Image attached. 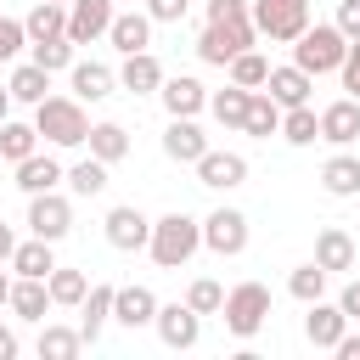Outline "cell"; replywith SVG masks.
Here are the masks:
<instances>
[{
	"label": "cell",
	"instance_id": "1",
	"mask_svg": "<svg viewBox=\"0 0 360 360\" xmlns=\"http://www.w3.org/2000/svg\"><path fill=\"white\" fill-rule=\"evenodd\" d=\"M34 129H39L51 146H84V141H90L84 101H79V96H45V101L34 107Z\"/></svg>",
	"mask_w": 360,
	"mask_h": 360
},
{
	"label": "cell",
	"instance_id": "2",
	"mask_svg": "<svg viewBox=\"0 0 360 360\" xmlns=\"http://www.w3.org/2000/svg\"><path fill=\"white\" fill-rule=\"evenodd\" d=\"M343 56H349V34H343L338 22H309V28L292 39V62H298L304 73H338Z\"/></svg>",
	"mask_w": 360,
	"mask_h": 360
},
{
	"label": "cell",
	"instance_id": "3",
	"mask_svg": "<svg viewBox=\"0 0 360 360\" xmlns=\"http://www.w3.org/2000/svg\"><path fill=\"white\" fill-rule=\"evenodd\" d=\"M146 248H152V259H158L163 270H180V264L202 248V225H197L191 214H180V208H174V214L152 219V242H146Z\"/></svg>",
	"mask_w": 360,
	"mask_h": 360
},
{
	"label": "cell",
	"instance_id": "4",
	"mask_svg": "<svg viewBox=\"0 0 360 360\" xmlns=\"http://www.w3.org/2000/svg\"><path fill=\"white\" fill-rule=\"evenodd\" d=\"M253 28H259V39L292 45L309 28V0H253Z\"/></svg>",
	"mask_w": 360,
	"mask_h": 360
},
{
	"label": "cell",
	"instance_id": "5",
	"mask_svg": "<svg viewBox=\"0 0 360 360\" xmlns=\"http://www.w3.org/2000/svg\"><path fill=\"white\" fill-rule=\"evenodd\" d=\"M219 315H225V326H231L236 338H253V332L270 321V287H264V281H242V287H231Z\"/></svg>",
	"mask_w": 360,
	"mask_h": 360
},
{
	"label": "cell",
	"instance_id": "6",
	"mask_svg": "<svg viewBox=\"0 0 360 360\" xmlns=\"http://www.w3.org/2000/svg\"><path fill=\"white\" fill-rule=\"evenodd\" d=\"M28 231L45 236V242H62V236L73 231V202H68L62 191H39V197H28Z\"/></svg>",
	"mask_w": 360,
	"mask_h": 360
},
{
	"label": "cell",
	"instance_id": "7",
	"mask_svg": "<svg viewBox=\"0 0 360 360\" xmlns=\"http://www.w3.org/2000/svg\"><path fill=\"white\" fill-rule=\"evenodd\" d=\"M202 248H214L219 259H236L248 248V214L242 208H214L202 219Z\"/></svg>",
	"mask_w": 360,
	"mask_h": 360
},
{
	"label": "cell",
	"instance_id": "8",
	"mask_svg": "<svg viewBox=\"0 0 360 360\" xmlns=\"http://www.w3.org/2000/svg\"><path fill=\"white\" fill-rule=\"evenodd\" d=\"M253 39H259V28H219V22H208V28L197 34V56H202L208 68H231V56L248 51Z\"/></svg>",
	"mask_w": 360,
	"mask_h": 360
},
{
	"label": "cell",
	"instance_id": "9",
	"mask_svg": "<svg viewBox=\"0 0 360 360\" xmlns=\"http://www.w3.org/2000/svg\"><path fill=\"white\" fill-rule=\"evenodd\" d=\"M107 242L118 248V253H135V248H146L152 242V219L135 208V202H118V208H107Z\"/></svg>",
	"mask_w": 360,
	"mask_h": 360
},
{
	"label": "cell",
	"instance_id": "10",
	"mask_svg": "<svg viewBox=\"0 0 360 360\" xmlns=\"http://www.w3.org/2000/svg\"><path fill=\"white\" fill-rule=\"evenodd\" d=\"M191 169H197V186H208V191H231V186L248 180V158H242V152H214V146H208Z\"/></svg>",
	"mask_w": 360,
	"mask_h": 360
},
{
	"label": "cell",
	"instance_id": "11",
	"mask_svg": "<svg viewBox=\"0 0 360 360\" xmlns=\"http://www.w3.org/2000/svg\"><path fill=\"white\" fill-rule=\"evenodd\" d=\"M158 338L169 343V349H197V338H202V315L191 309V304H158Z\"/></svg>",
	"mask_w": 360,
	"mask_h": 360
},
{
	"label": "cell",
	"instance_id": "12",
	"mask_svg": "<svg viewBox=\"0 0 360 360\" xmlns=\"http://www.w3.org/2000/svg\"><path fill=\"white\" fill-rule=\"evenodd\" d=\"M112 0H68V39L73 45H90V39H101L107 28H112Z\"/></svg>",
	"mask_w": 360,
	"mask_h": 360
},
{
	"label": "cell",
	"instance_id": "13",
	"mask_svg": "<svg viewBox=\"0 0 360 360\" xmlns=\"http://www.w3.org/2000/svg\"><path fill=\"white\" fill-rule=\"evenodd\" d=\"M163 107H169V118H197L202 107H208V90H202V79H191V73H174V79H163Z\"/></svg>",
	"mask_w": 360,
	"mask_h": 360
},
{
	"label": "cell",
	"instance_id": "14",
	"mask_svg": "<svg viewBox=\"0 0 360 360\" xmlns=\"http://www.w3.org/2000/svg\"><path fill=\"white\" fill-rule=\"evenodd\" d=\"M51 304H56V298H51V281H45V276H17V281H11V304H6V309H11L17 321H45Z\"/></svg>",
	"mask_w": 360,
	"mask_h": 360
},
{
	"label": "cell",
	"instance_id": "15",
	"mask_svg": "<svg viewBox=\"0 0 360 360\" xmlns=\"http://www.w3.org/2000/svg\"><path fill=\"white\" fill-rule=\"evenodd\" d=\"M264 90H270V96L281 101V112H287V107H304V101H309V90H315V73H304L298 62H287V68H270Z\"/></svg>",
	"mask_w": 360,
	"mask_h": 360
},
{
	"label": "cell",
	"instance_id": "16",
	"mask_svg": "<svg viewBox=\"0 0 360 360\" xmlns=\"http://www.w3.org/2000/svg\"><path fill=\"white\" fill-rule=\"evenodd\" d=\"M208 152V135L197 129V118H169V129H163V158H174V163H197Z\"/></svg>",
	"mask_w": 360,
	"mask_h": 360
},
{
	"label": "cell",
	"instance_id": "17",
	"mask_svg": "<svg viewBox=\"0 0 360 360\" xmlns=\"http://www.w3.org/2000/svg\"><path fill=\"white\" fill-rule=\"evenodd\" d=\"M349 332V315L338 309V304H309V315H304V338L315 343V349H338V338Z\"/></svg>",
	"mask_w": 360,
	"mask_h": 360
},
{
	"label": "cell",
	"instance_id": "18",
	"mask_svg": "<svg viewBox=\"0 0 360 360\" xmlns=\"http://www.w3.org/2000/svg\"><path fill=\"white\" fill-rule=\"evenodd\" d=\"M321 141H332V146L360 141V101H354V96H343V101L321 107Z\"/></svg>",
	"mask_w": 360,
	"mask_h": 360
},
{
	"label": "cell",
	"instance_id": "19",
	"mask_svg": "<svg viewBox=\"0 0 360 360\" xmlns=\"http://www.w3.org/2000/svg\"><path fill=\"white\" fill-rule=\"evenodd\" d=\"M107 39H112L118 56H135V51L152 45V17H146V11H118L112 28H107Z\"/></svg>",
	"mask_w": 360,
	"mask_h": 360
},
{
	"label": "cell",
	"instance_id": "20",
	"mask_svg": "<svg viewBox=\"0 0 360 360\" xmlns=\"http://www.w3.org/2000/svg\"><path fill=\"white\" fill-rule=\"evenodd\" d=\"M118 84H124L129 96H152V90H163V62H158L152 51H135V56H124Z\"/></svg>",
	"mask_w": 360,
	"mask_h": 360
},
{
	"label": "cell",
	"instance_id": "21",
	"mask_svg": "<svg viewBox=\"0 0 360 360\" xmlns=\"http://www.w3.org/2000/svg\"><path fill=\"white\" fill-rule=\"evenodd\" d=\"M315 264H321L326 276H338V270H354V236H349L343 225H326V231L315 236Z\"/></svg>",
	"mask_w": 360,
	"mask_h": 360
},
{
	"label": "cell",
	"instance_id": "22",
	"mask_svg": "<svg viewBox=\"0 0 360 360\" xmlns=\"http://www.w3.org/2000/svg\"><path fill=\"white\" fill-rule=\"evenodd\" d=\"M112 321L118 326H152L158 321V298H152V287H118V298H112Z\"/></svg>",
	"mask_w": 360,
	"mask_h": 360
},
{
	"label": "cell",
	"instance_id": "23",
	"mask_svg": "<svg viewBox=\"0 0 360 360\" xmlns=\"http://www.w3.org/2000/svg\"><path fill=\"white\" fill-rule=\"evenodd\" d=\"M56 180H68V169H62L56 158H45V152H34V158H22V163H17V191H28V197L56 191Z\"/></svg>",
	"mask_w": 360,
	"mask_h": 360
},
{
	"label": "cell",
	"instance_id": "24",
	"mask_svg": "<svg viewBox=\"0 0 360 360\" xmlns=\"http://www.w3.org/2000/svg\"><path fill=\"white\" fill-rule=\"evenodd\" d=\"M68 79H73V96H79V101H107V96H112V84H118V73H112V68H101V62H73V68H68Z\"/></svg>",
	"mask_w": 360,
	"mask_h": 360
},
{
	"label": "cell",
	"instance_id": "25",
	"mask_svg": "<svg viewBox=\"0 0 360 360\" xmlns=\"http://www.w3.org/2000/svg\"><path fill=\"white\" fill-rule=\"evenodd\" d=\"M112 298H118V287H90V292H84V304H79V332H84V343H96L101 326L112 321Z\"/></svg>",
	"mask_w": 360,
	"mask_h": 360
},
{
	"label": "cell",
	"instance_id": "26",
	"mask_svg": "<svg viewBox=\"0 0 360 360\" xmlns=\"http://www.w3.org/2000/svg\"><path fill=\"white\" fill-rule=\"evenodd\" d=\"M242 129L259 135V141L281 135V101H276L270 90H253V96H248V124H242Z\"/></svg>",
	"mask_w": 360,
	"mask_h": 360
},
{
	"label": "cell",
	"instance_id": "27",
	"mask_svg": "<svg viewBox=\"0 0 360 360\" xmlns=\"http://www.w3.org/2000/svg\"><path fill=\"white\" fill-rule=\"evenodd\" d=\"M321 186H326L332 197H360V158H354V152H338V158H326V169H321Z\"/></svg>",
	"mask_w": 360,
	"mask_h": 360
},
{
	"label": "cell",
	"instance_id": "28",
	"mask_svg": "<svg viewBox=\"0 0 360 360\" xmlns=\"http://www.w3.org/2000/svg\"><path fill=\"white\" fill-rule=\"evenodd\" d=\"M281 141L287 146H315L321 141V112L304 101V107H287L281 112Z\"/></svg>",
	"mask_w": 360,
	"mask_h": 360
},
{
	"label": "cell",
	"instance_id": "29",
	"mask_svg": "<svg viewBox=\"0 0 360 360\" xmlns=\"http://www.w3.org/2000/svg\"><path fill=\"white\" fill-rule=\"evenodd\" d=\"M6 84H11V96H17V101L39 107V101H45V90H51V73H45V68H39L34 56H28L22 68H11V79H6Z\"/></svg>",
	"mask_w": 360,
	"mask_h": 360
},
{
	"label": "cell",
	"instance_id": "30",
	"mask_svg": "<svg viewBox=\"0 0 360 360\" xmlns=\"http://www.w3.org/2000/svg\"><path fill=\"white\" fill-rule=\"evenodd\" d=\"M248 96H253V90H242V84L231 79L225 90H214V96H208V107H214V118H219L225 129H242V124H248Z\"/></svg>",
	"mask_w": 360,
	"mask_h": 360
},
{
	"label": "cell",
	"instance_id": "31",
	"mask_svg": "<svg viewBox=\"0 0 360 360\" xmlns=\"http://www.w3.org/2000/svg\"><path fill=\"white\" fill-rule=\"evenodd\" d=\"M51 248H56V242H45V236H28V242H17V253H11V270H17V276H51V270H56Z\"/></svg>",
	"mask_w": 360,
	"mask_h": 360
},
{
	"label": "cell",
	"instance_id": "32",
	"mask_svg": "<svg viewBox=\"0 0 360 360\" xmlns=\"http://www.w3.org/2000/svg\"><path fill=\"white\" fill-rule=\"evenodd\" d=\"M22 22H28V45H34V39H56V34H68V6L39 0V6H34Z\"/></svg>",
	"mask_w": 360,
	"mask_h": 360
},
{
	"label": "cell",
	"instance_id": "33",
	"mask_svg": "<svg viewBox=\"0 0 360 360\" xmlns=\"http://www.w3.org/2000/svg\"><path fill=\"white\" fill-rule=\"evenodd\" d=\"M124 152H129V129H124V124H112V118H107V124H90V158L118 163Z\"/></svg>",
	"mask_w": 360,
	"mask_h": 360
},
{
	"label": "cell",
	"instance_id": "34",
	"mask_svg": "<svg viewBox=\"0 0 360 360\" xmlns=\"http://www.w3.org/2000/svg\"><path fill=\"white\" fill-rule=\"evenodd\" d=\"M34 152H39V129L6 118V124H0V158H6V163H22V158H34Z\"/></svg>",
	"mask_w": 360,
	"mask_h": 360
},
{
	"label": "cell",
	"instance_id": "35",
	"mask_svg": "<svg viewBox=\"0 0 360 360\" xmlns=\"http://www.w3.org/2000/svg\"><path fill=\"white\" fill-rule=\"evenodd\" d=\"M107 169H112V163H101V158H84V163H73V169H68V186H73V197H101V191H107Z\"/></svg>",
	"mask_w": 360,
	"mask_h": 360
},
{
	"label": "cell",
	"instance_id": "36",
	"mask_svg": "<svg viewBox=\"0 0 360 360\" xmlns=\"http://www.w3.org/2000/svg\"><path fill=\"white\" fill-rule=\"evenodd\" d=\"M84 349V332H73V326H45L39 332V360H73Z\"/></svg>",
	"mask_w": 360,
	"mask_h": 360
},
{
	"label": "cell",
	"instance_id": "37",
	"mask_svg": "<svg viewBox=\"0 0 360 360\" xmlns=\"http://www.w3.org/2000/svg\"><path fill=\"white\" fill-rule=\"evenodd\" d=\"M231 79H236L242 90H264V79H270V62H264V56L248 45V51H236V56H231Z\"/></svg>",
	"mask_w": 360,
	"mask_h": 360
},
{
	"label": "cell",
	"instance_id": "38",
	"mask_svg": "<svg viewBox=\"0 0 360 360\" xmlns=\"http://www.w3.org/2000/svg\"><path fill=\"white\" fill-rule=\"evenodd\" d=\"M45 281H51V298H56V304H68V309H73V304H84V292H90V276H84V270H62V264H56Z\"/></svg>",
	"mask_w": 360,
	"mask_h": 360
},
{
	"label": "cell",
	"instance_id": "39",
	"mask_svg": "<svg viewBox=\"0 0 360 360\" xmlns=\"http://www.w3.org/2000/svg\"><path fill=\"white\" fill-rule=\"evenodd\" d=\"M28 51H34V62H39L45 73H62V68H73V39H68V34H56V39H34Z\"/></svg>",
	"mask_w": 360,
	"mask_h": 360
},
{
	"label": "cell",
	"instance_id": "40",
	"mask_svg": "<svg viewBox=\"0 0 360 360\" xmlns=\"http://www.w3.org/2000/svg\"><path fill=\"white\" fill-rule=\"evenodd\" d=\"M287 292H292L298 304H315V298L326 292V270H321L315 259H309V264H298V270L287 276Z\"/></svg>",
	"mask_w": 360,
	"mask_h": 360
},
{
	"label": "cell",
	"instance_id": "41",
	"mask_svg": "<svg viewBox=\"0 0 360 360\" xmlns=\"http://www.w3.org/2000/svg\"><path fill=\"white\" fill-rule=\"evenodd\" d=\"M186 304H191L197 315H219V309H225V287H219L214 276H197V281L186 287Z\"/></svg>",
	"mask_w": 360,
	"mask_h": 360
},
{
	"label": "cell",
	"instance_id": "42",
	"mask_svg": "<svg viewBox=\"0 0 360 360\" xmlns=\"http://www.w3.org/2000/svg\"><path fill=\"white\" fill-rule=\"evenodd\" d=\"M208 22H219V28H253V0H208Z\"/></svg>",
	"mask_w": 360,
	"mask_h": 360
},
{
	"label": "cell",
	"instance_id": "43",
	"mask_svg": "<svg viewBox=\"0 0 360 360\" xmlns=\"http://www.w3.org/2000/svg\"><path fill=\"white\" fill-rule=\"evenodd\" d=\"M22 45H28V22H17V17H0V62H11Z\"/></svg>",
	"mask_w": 360,
	"mask_h": 360
},
{
	"label": "cell",
	"instance_id": "44",
	"mask_svg": "<svg viewBox=\"0 0 360 360\" xmlns=\"http://www.w3.org/2000/svg\"><path fill=\"white\" fill-rule=\"evenodd\" d=\"M338 73H343V90L360 101V39H349V56H343V68H338Z\"/></svg>",
	"mask_w": 360,
	"mask_h": 360
},
{
	"label": "cell",
	"instance_id": "45",
	"mask_svg": "<svg viewBox=\"0 0 360 360\" xmlns=\"http://www.w3.org/2000/svg\"><path fill=\"white\" fill-rule=\"evenodd\" d=\"M186 6H191V0H146V17H152V22H180Z\"/></svg>",
	"mask_w": 360,
	"mask_h": 360
},
{
	"label": "cell",
	"instance_id": "46",
	"mask_svg": "<svg viewBox=\"0 0 360 360\" xmlns=\"http://www.w3.org/2000/svg\"><path fill=\"white\" fill-rule=\"evenodd\" d=\"M338 28L349 39H360V0H338Z\"/></svg>",
	"mask_w": 360,
	"mask_h": 360
},
{
	"label": "cell",
	"instance_id": "47",
	"mask_svg": "<svg viewBox=\"0 0 360 360\" xmlns=\"http://www.w3.org/2000/svg\"><path fill=\"white\" fill-rule=\"evenodd\" d=\"M338 309H343L349 321H360V276H354V281H343V292H338Z\"/></svg>",
	"mask_w": 360,
	"mask_h": 360
},
{
	"label": "cell",
	"instance_id": "48",
	"mask_svg": "<svg viewBox=\"0 0 360 360\" xmlns=\"http://www.w3.org/2000/svg\"><path fill=\"white\" fill-rule=\"evenodd\" d=\"M332 354H338V360H360V332H343Z\"/></svg>",
	"mask_w": 360,
	"mask_h": 360
},
{
	"label": "cell",
	"instance_id": "49",
	"mask_svg": "<svg viewBox=\"0 0 360 360\" xmlns=\"http://www.w3.org/2000/svg\"><path fill=\"white\" fill-rule=\"evenodd\" d=\"M11 253H17V236H11V225L0 219V264H11Z\"/></svg>",
	"mask_w": 360,
	"mask_h": 360
},
{
	"label": "cell",
	"instance_id": "50",
	"mask_svg": "<svg viewBox=\"0 0 360 360\" xmlns=\"http://www.w3.org/2000/svg\"><path fill=\"white\" fill-rule=\"evenodd\" d=\"M11 354H17V332L0 321V360H11Z\"/></svg>",
	"mask_w": 360,
	"mask_h": 360
},
{
	"label": "cell",
	"instance_id": "51",
	"mask_svg": "<svg viewBox=\"0 0 360 360\" xmlns=\"http://www.w3.org/2000/svg\"><path fill=\"white\" fill-rule=\"evenodd\" d=\"M11 101H17V96H11V84H0V124L11 118Z\"/></svg>",
	"mask_w": 360,
	"mask_h": 360
},
{
	"label": "cell",
	"instance_id": "52",
	"mask_svg": "<svg viewBox=\"0 0 360 360\" xmlns=\"http://www.w3.org/2000/svg\"><path fill=\"white\" fill-rule=\"evenodd\" d=\"M6 304H11V276L0 270V309H6Z\"/></svg>",
	"mask_w": 360,
	"mask_h": 360
},
{
	"label": "cell",
	"instance_id": "53",
	"mask_svg": "<svg viewBox=\"0 0 360 360\" xmlns=\"http://www.w3.org/2000/svg\"><path fill=\"white\" fill-rule=\"evenodd\" d=\"M56 6H68V0H56Z\"/></svg>",
	"mask_w": 360,
	"mask_h": 360
}]
</instances>
